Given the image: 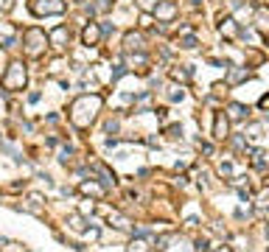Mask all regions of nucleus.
Wrapping results in <instances>:
<instances>
[{"mask_svg": "<svg viewBox=\"0 0 269 252\" xmlns=\"http://www.w3.org/2000/svg\"><path fill=\"white\" fill-rule=\"evenodd\" d=\"M98 112H101V96L84 92V96H78L70 104V120H73V126H78V129H87V126L96 120Z\"/></svg>", "mask_w": 269, "mask_h": 252, "instance_id": "f257e3e1", "label": "nucleus"}, {"mask_svg": "<svg viewBox=\"0 0 269 252\" xmlns=\"http://www.w3.org/2000/svg\"><path fill=\"white\" fill-rule=\"evenodd\" d=\"M48 34H45L42 28H26V34H22V50H26V56L28 59H40V56L45 54V48H48Z\"/></svg>", "mask_w": 269, "mask_h": 252, "instance_id": "f03ea898", "label": "nucleus"}, {"mask_svg": "<svg viewBox=\"0 0 269 252\" xmlns=\"http://www.w3.org/2000/svg\"><path fill=\"white\" fill-rule=\"evenodd\" d=\"M26 82H28V73H26V64L20 62V59H14V62L6 68V73H3V78H0V84H3V90L8 92H17L26 87Z\"/></svg>", "mask_w": 269, "mask_h": 252, "instance_id": "7ed1b4c3", "label": "nucleus"}, {"mask_svg": "<svg viewBox=\"0 0 269 252\" xmlns=\"http://www.w3.org/2000/svg\"><path fill=\"white\" fill-rule=\"evenodd\" d=\"M157 250L160 252H194V246L185 236H163V238H157Z\"/></svg>", "mask_w": 269, "mask_h": 252, "instance_id": "20e7f679", "label": "nucleus"}, {"mask_svg": "<svg viewBox=\"0 0 269 252\" xmlns=\"http://www.w3.org/2000/svg\"><path fill=\"white\" fill-rule=\"evenodd\" d=\"M64 8H68V3H64V0H34V3H31V12H34L36 17H48V14H62Z\"/></svg>", "mask_w": 269, "mask_h": 252, "instance_id": "39448f33", "label": "nucleus"}, {"mask_svg": "<svg viewBox=\"0 0 269 252\" xmlns=\"http://www.w3.org/2000/svg\"><path fill=\"white\" fill-rule=\"evenodd\" d=\"M48 42L54 50H64L68 48V42H70V31H68V26H56L54 31L48 34Z\"/></svg>", "mask_w": 269, "mask_h": 252, "instance_id": "423d86ee", "label": "nucleus"}, {"mask_svg": "<svg viewBox=\"0 0 269 252\" xmlns=\"http://www.w3.org/2000/svg\"><path fill=\"white\" fill-rule=\"evenodd\" d=\"M154 17L160 22H174V17H177V3H174V0H160L154 8Z\"/></svg>", "mask_w": 269, "mask_h": 252, "instance_id": "0eeeda50", "label": "nucleus"}, {"mask_svg": "<svg viewBox=\"0 0 269 252\" xmlns=\"http://www.w3.org/2000/svg\"><path fill=\"white\" fill-rule=\"evenodd\" d=\"M213 138H216V140H227V138H230V118L224 115V110L216 112V118H213Z\"/></svg>", "mask_w": 269, "mask_h": 252, "instance_id": "6e6552de", "label": "nucleus"}, {"mask_svg": "<svg viewBox=\"0 0 269 252\" xmlns=\"http://www.w3.org/2000/svg\"><path fill=\"white\" fill-rule=\"evenodd\" d=\"M101 34H104V31H101L98 22H87L84 31H82V42H84L87 48H92V45H98L101 42Z\"/></svg>", "mask_w": 269, "mask_h": 252, "instance_id": "1a4fd4ad", "label": "nucleus"}, {"mask_svg": "<svg viewBox=\"0 0 269 252\" xmlns=\"http://www.w3.org/2000/svg\"><path fill=\"white\" fill-rule=\"evenodd\" d=\"M143 34H138V31H129L126 36H124V50L126 54H132V50H143Z\"/></svg>", "mask_w": 269, "mask_h": 252, "instance_id": "9d476101", "label": "nucleus"}, {"mask_svg": "<svg viewBox=\"0 0 269 252\" xmlns=\"http://www.w3.org/2000/svg\"><path fill=\"white\" fill-rule=\"evenodd\" d=\"M255 28H258L261 34H269V8L266 6L255 8Z\"/></svg>", "mask_w": 269, "mask_h": 252, "instance_id": "9b49d317", "label": "nucleus"}, {"mask_svg": "<svg viewBox=\"0 0 269 252\" xmlns=\"http://www.w3.org/2000/svg\"><path fill=\"white\" fill-rule=\"evenodd\" d=\"M174 45H177V48H182V50H194V48L199 45V42H196V36H194L191 31L185 28V31H182V36H177V40H174Z\"/></svg>", "mask_w": 269, "mask_h": 252, "instance_id": "f8f14e48", "label": "nucleus"}, {"mask_svg": "<svg viewBox=\"0 0 269 252\" xmlns=\"http://www.w3.org/2000/svg\"><path fill=\"white\" fill-rule=\"evenodd\" d=\"M247 106H244V104H230V106H227V118H230V120H244V118H247Z\"/></svg>", "mask_w": 269, "mask_h": 252, "instance_id": "ddd939ff", "label": "nucleus"}, {"mask_svg": "<svg viewBox=\"0 0 269 252\" xmlns=\"http://www.w3.org/2000/svg\"><path fill=\"white\" fill-rule=\"evenodd\" d=\"M78 190H82V194H92V196H104V185H96V182H82V185H78Z\"/></svg>", "mask_w": 269, "mask_h": 252, "instance_id": "4468645a", "label": "nucleus"}, {"mask_svg": "<svg viewBox=\"0 0 269 252\" xmlns=\"http://www.w3.org/2000/svg\"><path fill=\"white\" fill-rule=\"evenodd\" d=\"M96 174L104 176V188H112V185H115V174L106 166H101V162H98V166H96Z\"/></svg>", "mask_w": 269, "mask_h": 252, "instance_id": "2eb2a0df", "label": "nucleus"}, {"mask_svg": "<svg viewBox=\"0 0 269 252\" xmlns=\"http://www.w3.org/2000/svg\"><path fill=\"white\" fill-rule=\"evenodd\" d=\"M219 28H222V34L230 36V40L236 36V22L230 20V17H219Z\"/></svg>", "mask_w": 269, "mask_h": 252, "instance_id": "dca6fc26", "label": "nucleus"}, {"mask_svg": "<svg viewBox=\"0 0 269 252\" xmlns=\"http://www.w3.org/2000/svg\"><path fill=\"white\" fill-rule=\"evenodd\" d=\"M157 3H160V0H138V8H140L143 14H154Z\"/></svg>", "mask_w": 269, "mask_h": 252, "instance_id": "f3484780", "label": "nucleus"}, {"mask_svg": "<svg viewBox=\"0 0 269 252\" xmlns=\"http://www.w3.org/2000/svg\"><path fill=\"white\" fill-rule=\"evenodd\" d=\"M171 78H174V82H188V78H191V73H188V70H185V68H174V70H171Z\"/></svg>", "mask_w": 269, "mask_h": 252, "instance_id": "a211bd4d", "label": "nucleus"}, {"mask_svg": "<svg viewBox=\"0 0 269 252\" xmlns=\"http://www.w3.org/2000/svg\"><path fill=\"white\" fill-rule=\"evenodd\" d=\"M126 252H149V246H146V241H143V238H138V241H132V244H129Z\"/></svg>", "mask_w": 269, "mask_h": 252, "instance_id": "6ab92c4d", "label": "nucleus"}, {"mask_svg": "<svg viewBox=\"0 0 269 252\" xmlns=\"http://www.w3.org/2000/svg\"><path fill=\"white\" fill-rule=\"evenodd\" d=\"M106 8H110V0H96V3H92V6H90V14L106 12Z\"/></svg>", "mask_w": 269, "mask_h": 252, "instance_id": "aec40b11", "label": "nucleus"}, {"mask_svg": "<svg viewBox=\"0 0 269 252\" xmlns=\"http://www.w3.org/2000/svg\"><path fill=\"white\" fill-rule=\"evenodd\" d=\"M258 110H264V112H269V92H264L261 98H258Z\"/></svg>", "mask_w": 269, "mask_h": 252, "instance_id": "412c9836", "label": "nucleus"}, {"mask_svg": "<svg viewBox=\"0 0 269 252\" xmlns=\"http://www.w3.org/2000/svg\"><path fill=\"white\" fill-rule=\"evenodd\" d=\"M182 98H185L182 87H174V90H171V101H182Z\"/></svg>", "mask_w": 269, "mask_h": 252, "instance_id": "4be33fe9", "label": "nucleus"}, {"mask_svg": "<svg viewBox=\"0 0 269 252\" xmlns=\"http://www.w3.org/2000/svg\"><path fill=\"white\" fill-rule=\"evenodd\" d=\"M241 78H250V70H236V73H233V82H241Z\"/></svg>", "mask_w": 269, "mask_h": 252, "instance_id": "5701e85b", "label": "nucleus"}, {"mask_svg": "<svg viewBox=\"0 0 269 252\" xmlns=\"http://www.w3.org/2000/svg\"><path fill=\"white\" fill-rule=\"evenodd\" d=\"M166 132H168V138H180V134H182V129H180V126H168Z\"/></svg>", "mask_w": 269, "mask_h": 252, "instance_id": "b1692460", "label": "nucleus"}, {"mask_svg": "<svg viewBox=\"0 0 269 252\" xmlns=\"http://www.w3.org/2000/svg\"><path fill=\"white\" fill-rule=\"evenodd\" d=\"M70 227H73V230H82L84 224H82V218H78V216H70Z\"/></svg>", "mask_w": 269, "mask_h": 252, "instance_id": "393cba45", "label": "nucleus"}, {"mask_svg": "<svg viewBox=\"0 0 269 252\" xmlns=\"http://www.w3.org/2000/svg\"><path fill=\"white\" fill-rule=\"evenodd\" d=\"M0 8H3V12H8V8H12V0H0Z\"/></svg>", "mask_w": 269, "mask_h": 252, "instance_id": "a878e982", "label": "nucleus"}, {"mask_svg": "<svg viewBox=\"0 0 269 252\" xmlns=\"http://www.w3.org/2000/svg\"><path fill=\"white\" fill-rule=\"evenodd\" d=\"M208 252H230L227 246H216V250H208Z\"/></svg>", "mask_w": 269, "mask_h": 252, "instance_id": "bb28decb", "label": "nucleus"}]
</instances>
